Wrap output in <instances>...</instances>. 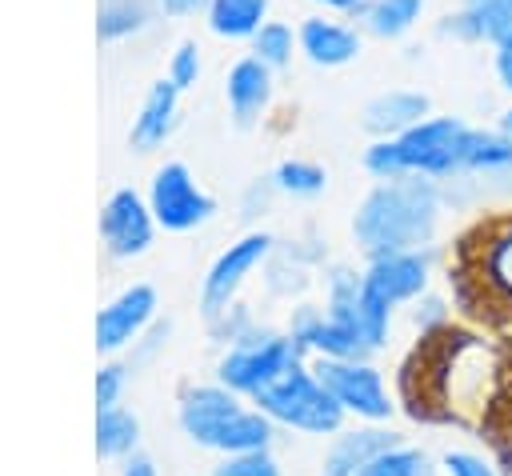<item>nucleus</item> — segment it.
Listing matches in <instances>:
<instances>
[{"instance_id":"nucleus-1","label":"nucleus","mask_w":512,"mask_h":476,"mask_svg":"<svg viewBox=\"0 0 512 476\" xmlns=\"http://www.w3.org/2000/svg\"><path fill=\"white\" fill-rule=\"evenodd\" d=\"M444 184L428 176H396L376 180L352 216L356 248L372 260L384 252L432 248L444 216Z\"/></svg>"},{"instance_id":"nucleus-2","label":"nucleus","mask_w":512,"mask_h":476,"mask_svg":"<svg viewBox=\"0 0 512 476\" xmlns=\"http://www.w3.org/2000/svg\"><path fill=\"white\" fill-rule=\"evenodd\" d=\"M176 420H180V432L196 448H208L220 456L272 448V436H276L272 416H264L256 404L248 408L244 396L220 380L184 388L180 404H176Z\"/></svg>"},{"instance_id":"nucleus-3","label":"nucleus","mask_w":512,"mask_h":476,"mask_svg":"<svg viewBox=\"0 0 512 476\" xmlns=\"http://www.w3.org/2000/svg\"><path fill=\"white\" fill-rule=\"evenodd\" d=\"M460 116H424L400 136H372L364 148V172L372 180H396V176H428V180H456L460 172V140H464Z\"/></svg>"},{"instance_id":"nucleus-4","label":"nucleus","mask_w":512,"mask_h":476,"mask_svg":"<svg viewBox=\"0 0 512 476\" xmlns=\"http://www.w3.org/2000/svg\"><path fill=\"white\" fill-rule=\"evenodd\" d=\"M248 400L264 416H272V424H284V428L304 432V436H336L348 420V412L336 404V396L316 380V372L304 360L276 372Z\"/></svg>"},{"instance_id":"nucleus-5","label":"nucleus","mask_w":512,"mask_h":476,"mask_svg":"<svg viewBox=\"0 0 512 476\" xmlns=\"http://www.w3.org/2000/svg\"><path fill=\"white\" fill-rule=\"evenodd\" d=\"M296 360H304V348L288 332H272V328H256L252 324L216 360V380L228 384L240 396H252L260 384H268L276 372H284Z\"/></svg>"},{"instance_id":"nucleus-6","label":"nucleus","mask_w":512,"mask_h":476,"mask_svg":"<svg viewBox=\"0 0 512 476\" xmlns=\"http://www.w3.org/2000/svg\"><path fill=\"white\" fill-rule=\"evenodd\" d=\"M316 380L336 396V404L364 420V424H388L392 412H396V400L380 376V368L364 356H352V360H336V356H316L312 364Z\"/></svg>"},{"instance_id":"nucleus-7","label":"nucleus","mask_w":512,"mask_h":476,"mask_svg":"<svg viewBox=\"0 0 512 476\" xmlns=\"http://www.w3.org/2000/svg\"><path fill=\"white\" fill-rule=\"evenodd\" d=\"M148 208L164 232H196L216 216V200L200 188L188 164L168 160L148 180Z\"/></svg>"},{"instance_id":"nucleus-8","label":"nucleus","mask_w":512,"mask_h":476,"mask_svg":"<svg viewBox=\"0 0 512 476\" xmlns=\"http://www.w3.org/2000/svg\"><path fill=\"white\" fill-rule=\"evenodd\" d=\"M272 256V236L268 232H244L236 244H228L204 272V284H200V308L204 316H220L224 308L236 304V292L244 288V280Z\"/></svg>"},{"instance_id":"nucleus-9","label":"nucleus","mask_w":512,"mask_h":476,"mask_svg":"<svg viewBox=\"0 0 512 476\" xmlns=\"http://www.w3.org/2000/svg\"><path fill=\"white\" fill-rule=\"evenodd\" d=\"M100 240L108 248V256L116 260H132V256H144L152 248V236H156V216L148 208V196H140L136 188H116L104 204H100Z\"/></svg>"},{"instance_id":"nucleus-10","label":"nucleus","mask_w":512,"mask_h":476,"mask_svg":"<svg viewBox=\"0 0 512 476\" xmlns=\"http://www.w3.org/2000/svg\"><path fill=\"white\" fill-rule=\"evenodd\" d=\"M360 272H364V288L372 296H380L388 308H400V304H412L416 296L428 292V284H432V252L428 248L384 252V256H372Z\"/></svg>"},{"instance_id":"nucleus-11","label":"nucleus","mask_w":512,"mask_h":476,"mask_svg":"<svg viewBox=\"0 0 512 476\" xmlns=\"http://www.w3.org/2000/svg\"><path fill=\"white\" fill-rule=\"evenodd\" d=\"M156 288L152 284H128L116 292L100 312H96V348L100 352H120L144 336V328L156 320Z\"/></svg>"},{"instance_id":"nucleus-12","label":"nucleus","mask_w":512,"mask_h":476,"mask_svg":"<svg viewBox=\"0 0 512 476\" xmlns=\"http://www.w3.org/2000/svg\"><path fill=\"white\" fill-rule=\"evenodd\" d=\"M456 180H476L492 192H512V144L500 128H464Z\"/></svg>"},{"instance_id":"nucleus-13","label":"nucleus","mask_w":512,"mask_h":476,"mask_svg":"<svg viewBox=\"0 0 512 476\" xmlns=\"http://www.w3.org/2000/svg\"><path fill=\"white\" fill-rule=\"evenodd\" d=\"M296 40H300V56L312 68H344L364 52V36L352 24L332 20L324 12L304 16L296 28Z\"/></svg>"},{"instance_id":"nucleus-14","label":"nucleus","mask_w":512,"mask_h":476,"mask_svg":"<svg viewBox=\"0 0 512 476\" xmlns=\"http://www.w3.org/2000/svg\"><path fill=\"white\" fill-rule=\"evenodd\" d=\"M272 76L276 72L264 60H256L252 52L240 56L228 68V76H224V100H228V112H232V124L236 128H252V124L264 120V112L272 104V92H276Z\"/></svg>"},{"instance_id":"nucleus-15","label":"nucleus","mask_w":512,"mask_h":476,"mask_svg":"<svg viewBox=\"0 0 512 476\" xmlns=\"http://www.w3.org/2000/svg\"><path fill=\"white\" fill-rule=\"evenodd\" d=\"M176 120H180V88L168 76H160V80L148 84V92L140 100V112L128 128V144L136 152H152L172 136Z\"/></svg>"},{"instance_id":"nucleus-16","label":"nucleus","mask_w":512,"mask_h":476,"mask_svg":"<svg viewBox=\"0 0 512 476\" xmlns=\"http://www.w3.org/2000/svg\"><path fill=\"white\" fill-rule=\"evenodd\" d=\"M400 444V432L384 428V424H360V428H340L320 460V476H356L376 452Z\"/></svg>"},{"instance_id":"nucleus-17","label":"nucleus","mask_w":512,"mask_h":476,"mask_svg":"<svg viewBox=\"0 0 512 476\" xmlns=\"http://www.w3.org/2000/svg\"><path fill=\"white\" fill-rule=\"evenodd\" d=\"M424 116H432V96L428 92H416V88H388V92H376L364 112H360V124L372 132V136H400L408 132L412 124H420Z\"/></svg>"},{"instance_id":"nucleus-18","label":"nucleus","mask_w":512,"mask_h":476,"mask_svg":"<svg viewBox=\"0 0 512 476\" xmlns=\"http://www.w3.org/2000/svg\"><path fill=\"white\" fill-rule=\"evenodd\" d=\"M448 20V32L460 40L496 44L512 32V0H460V12Z\"/></svg>"},{"instance_id":"nucleus-19","label":"nucleus","mask_w":512,"mask_h":476,"mask_svg":"<svg viewBox=\"0 0 512 476\" xmlns=\"http://www.w3.org/2000/svg\"><path fill=\"white\" fill-rule=\"evenodd\" d=\"M272 0H208L204 20L220 40H252L268 20Z\"/></svg>"},{"instance_id":"nucleus-20","label":"nucleus","mask_w":512,"mask_h":476,"mask_svg":"<svg viewBox=\"0 0 512 476\" xmlns=\"http://www.w3.org/2000/svg\"><path fill=\"white\" fill-rule=\"evenodd\" d=\"M476 280L504 304H512V216L504 224H496L480 248V264H476Z\"/></svg>"},{"instance_id":"nucleus-21","label":"nucleus","mask_w":512,"mask_h":476,"mask_svg":"<svg viewBox=\"0 0 512 476\" xmlns=\"http://www.w3.org/2000/svg\"><path fill=\"white\" fill-rule=\"evenodd\" d=\"M424 4H428V0H368V4L356 12V20H360V28H364L368 36H376V40H400V36H408V32L420 24Z\"/></svg>"},{"instance_id":"nucleus-22","label":"nucleus","mask_w":512,"mask_h":476,"mask_svg":"<svg viewBox=\"0 0 512 476\" xmlns=\"http://www.w3.org/2000/svg\"><path fill=\"white\" fill-rule=\"evenodd\" d=\"M140 444V420L136 412L112 404V408H96V456L104 460H124L132 456Z\"/></svg>"},{"instance_id":"nucleus-23","label":"nucleus","mask_w":512,"mask_h":476,"mask_svg":"<svg viewBox=\"0 0 512 476\" xmlns=\"http://www.w3.org/2000/svg\"><path fill=\"white\" fill-rule=\"evenodd\" d=\"M148 24H152V4L148 0H100V8H96V40L100 44L136 36Z\"/></svg>"},{"instance_id":"nucleus-24","label":"nucleus","mask_w":512,"mask_h":476,"mask_svg":"<svg viewBox=\"0 0 512 476\" xmlns=\"http://www.w3.org/2000/svg\"><path fill=\"white\" fill-rule=\"evenodd\" d=\"M268 184L280 192V196H292V200H316L324 188H328V172L312 160H280L268 176Z\"/></svg>"},{"instance_id":"nucleus-25","label":"nucleus","mask_w":512,"mask_h":476,"mask_svg":"<svg viewBox=\"0 0 512 476\" xmlns=\"http://www.w3.org/2000/svg\"><path fill=\"white\" fill-rule=\"evenodd\" d=\"M248 44H252V56H256V60H264L272 72L288 68V64H292V56L300 52L296 28H292V24H284V20H264V24H260V32H256Z\"/></svg>"},{"instance_id":"nucleus-26","label":"nucleus","mask_w":512,"mask_h":476,"mask_svg":"<svg viewBox=\"0 0 512 476\" xmlns=\"http://www.w3.org/2000/svg\"><path fill=\"white\" fill-rule=\"evenodd\" d=\"M424 464H428V456H424L420 448H408V444L400 440V444L376 452L356 476H420Z\"/></svg>"},{"instance_id":"nucleus-27","label":"nucleus","mask_w":512,"mask_h":476,"mask_svg":"<svg viewBox=\"0 0 512 476\" xmlns=\"http://www.w3.org/2000/svg\"><path fill=\"white\" fill-rule=\"evenodd\" d=\"M212 476H280V464H276V456L268 448H260V452H236V456H224Z\"/></svg>"},{"instance_id":"nucleus-28","label":"nucleus","mask_w":512,"mask_h":476,"mask_svg":"<svg viewBox=\"0 0 512 476\" xmlns=\"http://www.w3.org/2000/svg\"><path fill=\"white\" fill-rule=\"evenodd\" d=\"M200 72H204V64H200V48H196V40H180L176 48H172V56H168V80L180 88V92H188L196 80H200Z\"/></svg>"},{"instance_id":"nucleus-29","label":"nucleus","mask_w":512,"mask_h":476,"mask_svg":"<svg viewBox=\"0 0 512 476\" xmlns=\"http://www.w3.org/2000/svg\"><path fill=\"white\" fill-rule=\"evenodd\" d=\"M440 472H444V476H500L496 464H492L488 456L472 452V448H448V452L440 456Z\"/></svg>"},{"instance_id":"nucleus-30","label":"nucleus","mask_w":512,"mask_h":476,"mask_svg":"<svg viewBox=\"0 0 512 476\" xmlns=\"http://www.w3.org/2000/svg\"><path fill=\"white\" fill-rule=\"evenodd\" d=\"M124 380H128L124 364H100V372H96V384H92V392H96V408H112V404H120Z\"/></svg>"},{"instance_id":"nucleus-31","label":"nucleus","mask_w":512,"mask_h":476,"mask_svg":"<svg viewBox=\"0 0 512 476\" xmlns=\"http://www.w3.org/2000/svg\"><path fill=\"white\" fill-rule=\"evenodd\" d=\"M448 320V312H444V300L440 296H416L412 300V324L420 328V332H428V328H436V324H444Z\"/></svg>"},{"instance_id":"nucleus-32","label":"nucleus","mask_w":512,"mask_h":476,"mask_svg":"<svg viewBox=\"0 0 512 476\" xmlns=\"http://www.w3.org/2000/svg\"><path fill=\"white\" fill-rule=\"evenodd\" d=\"M492 72H496L500 88L512 96V32H508L504 40L492 44Z\"/></svg>"},{"instance_id":"nucleus-33","label":"nucleus","mask_w":512,"mask_h":476,"mask_svg":"<svg viewBox=\"0 0 512 476\" xmlns=\"http://www.w3.org/2000/svg\"><path fill=\"white\" fill-rule=\"evenodd\" d=\"M120 476H160V472H156V460L152 456L132 452V456L120 460Z\"/></svg>"},{"instance_id":"nucleus-34","label":"nucleus","mask_w":512,"mask_h":476,"mask_svg":"<svg viewBox=\"0 0 512 476\" xmlns=\"http://www.w3.org/2000/svg\"><path fill=\"white\" fill-rule=\"evenodd\" d=\"M156 8L164 12V16H192V12H200V8H208V0H156Z\"/></svg>"},{"instance_id":"nucleus-35","label":"nucleus","mask_w":512,"mask_h":476,"mask_svg":"<svg viewBox=\"0 0 512 476\" xmlns=\"http://www.w3.org/2000/svg\"><path fill=\"white\" fill-rule=\"evenodd\" d=\"M312 4H320L324 12H344V16H356L368 0H312Z\"/></svg>"},{"instance_id":"nucleus-36","label":"nucleus","mask_w":512,"mask_h":476,"mask_svg":"<svg viewBox=\"0 0 512 476\" xmlns=\"http://www.w3.org/2000/svg\"><path fill=\"white\" fill-rule=\"evenodd\" d=\"M496 128H500V136H504V140L512 144V104H508V108L500 112V120H496Z\"/></svg>"}]
</instances>
